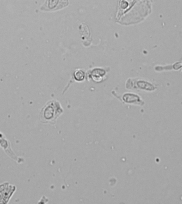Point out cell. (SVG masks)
<instances>
[{
	"label": "cell",
	"instance_id": "cell-1",
	"mask_svg": "<svg viewBox=\"0 0 182 204\" xmlns=\"http://www.w3.org/2000/svg\"><path fill=\"white\" fill-rule=\"evenodd\" d=\"M62 110L57 101L49 102L42 110V119L45 121H53L61 113Z\"/></svg>",
	"mask_w": 182,
	"mask_h": 204
},
{
	"label": "cell",
	"instance_id": "cell-2",
	"mask_svg": "<svg viewBox=\"0 0 182 204\" xmlns=\"http://www.w3.org/2000/svg\"><path fill=\"white\" fill-rule=\"evenodd\" d=\"M68 4V0H47L42 10L54 11L65 7Z\"/></svg>",
	"mask_w": 182,
	"mask_h": 204
},
{
	"label": "cell",
	"instance_id": "cell-3",
	"mask_svg": "<svg viewBox=\"0 0 182 204\" xmlns=\"http://www.w3.org/2000/svg\"><path fill=\"white\" fill-rule=\"evenodd\" d=\"M74 77L76 80L78 81H82L84 78V73L80 70H77L74 73Z\"/></svg>",
	"mask_w": 182,
	"mask_h": 204
}]
</instances>
